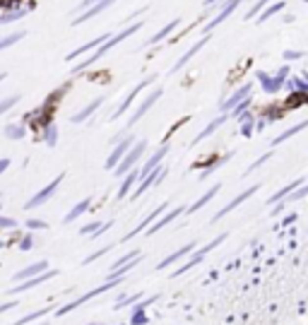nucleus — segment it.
<instances>
[{
	"label": "nucleus",
	"mask_w": 308,
	"mask_h": 325,
	"mask_svg": "<svg viewBox=\"0 0 308 325\" xmlns=\"http://www.w3.org/2000/svg\"><path fill=\"white\" fill-rule=\"evenodd\" d=\"M142 24H144V22H142V20H140V22H135V24H130V27H125V29L120 31V34H116V36H109V39H106L104 44H99V46H96V51H94V53H92L89 58H87V60H82V63H77V65L72 68V75H77V72H82V70H87L89 65H94V63H99V60H101V58H104V56H106V53H109V51H111L113 46H118L120 41H125L128 36H133V34H135V31H138V29H142Z\"/></svg>",
	"instance_id": "obj_1"
},
{
	"label": "nucleus",
	"mask_w": 308,
	"mask_h": 325,
	"mask_svg": "<svg viewBox=\"0 0 308 325\" xmlns=\"http://www.w3.org/2000/svg\"><path fill=\"white\" fill-rule=\"evenodd\" d=\"M147 149V140H138V142H133L130 145V149L123 154V159L113 166L111 171H116L113 176H125L130 169H135V164H138V159L142 157V152Z\"/></svg>",
	"instance_id": "obj_2"
},
{
	"label": "nucleus",
	"mask_w": 308,
	"mask_h": 325,
	"mask_svg": "<svg viewBox=\"0 0 308 325\" xmlns=\"http://www.w3.org/2000/svg\"><path fill=\"white\" fill-rule=\"evenodd\" d=\"M120 282H123V277H116V279H106V284H101V287H96V289H92V292H87V294H82L80 299H75L72 303H68L65 308H58V311H56V316H65V313L75 311L77 306H82L84 301H89V299H94V296L106 294L109 289H116V287H120Z\"/></svg>",
	"instance_id": "obj_3"
},
{
	"label": "nucleus",
	"mask_w": 308,
	"mask_h": 325,
	"mask_svg": "<svg viewBox=\"0 0 308 325\" xmlns=\"http://www.w3.org/2000/svg\"><path fill=\"white\" fill-rule=\"evenodd\" d=\"M154 80H157V75H149V77H144L142 82H138L135 87L130 89V94H128V96L123 99V104H120V106H118V109L113 111L111 120H118V118H120V116H125V111H128V109H130V104H133V101L138 99V94H140L142 89H147V87H149V85H154Z\"/></svg>",
	"instance_id": "obj_4"
},
{
	"label": "nucleus",
	"mask_w": 308,
	"mask_h": 325,
	"mask_svg": "<svg viewBox=\"0 0 308 325\" xmlns=\"http://www.w3.org/2000/svg\"><path fill=\"white\" fill-rule=\"evenodd\" d=\"M164 176H166V169H164V166H157V169H152L147 176H142L140 183H138V188H135V193H133V200H135V198H142V195L147 193V188H152V186L162 183Z\"/></svg>",
	"instance_id": "obj_5"
},
{
	"label": "nucleus",
	"mask_w": 308,
	"mask_h": 325,
	"mask_svg": "<svg viewBox=\"0 0 308 325\" xmlns=\"http://www.w3.org/2000/svg\"><path fill=\"white\" fill-rule=\"evenodd\" d=\"M162 94H164V87H157L152 94H147V99L140 101V106L133 111V116H130V120H128V128H133V125H135V123H138V120H140L142 116H144V114H147V111H149V109L159 101V96H162Z\"/></svg>",
	"instance_id": "obj_6"
},
{
	"label": "nucleus",
	"mask_w": 308,
	"mask_h": 325,
	"mask_svg": "<svg viewBox=\"0 0 308 325\" xmlns=\"http://www.w3.org/2000/svg\"><path fill=\"white\" fill-rule=\"evenodd\" d=\"M56 275H58V270H44V272H41V275H36V277H29V279H22V282H17V287H15V289H10V294H20V292L34 289V287H39V284H44V282L53 279Z\"/></svg>",
	"instance_id": "obj_7"
},
{
	"label": "nucleus",
	"mask_w": 308,
	"mask_h": 325,
	"mask_svg": "<svg viewBox=\"0 0 308 325\" xmlns=\"http://www.w3.org/2000/svg\"><path fill=\"white\" fill-rule=\"evenodd\" d=\"M183 212H186V207H183V205H181V207H173V212H168V214H164V212H162V214H159V217H157V219H154V222H152L147 229H144V236H154V234H157L162 227L171 224V222H173L176 217H181Z\"/></svg>",
	"instance_id": "obj_8"
},
{
	"label": "nucleus",
	"mask_w": 308,
	"mask_h": 325,
	"mask_svg": "<svg viewBox=\"0 0 308 325\" xmlns=\"http://www.w3.org/2000/svg\"><path fill=\"white\" fill-rule=\"evenodd\" d=\"M60 181H63V174H58V178H53V181H51V183H48L46 188H41V190H39V193H36V195H34V198H31V200L27 203V209H34V207L44 205L46 200H51V195H53V193L58 190Z\"/></svg>",
	"instance_id": "obj_9"
},
{
	"label": "nucleus",
	"mask_w": 308,
	"mask_h": 325,
	"mask_svg": "<svg viewBox=\"0 0 308 325\" xmlns=\"http://www.w3.org/2000/svg\"><path fill=\"white\" fill-rule=\"evenodd\" d=\"M166 207H168V203H162V205L157 207L154 212H149L144 219H140V224H135V229H133V232H128V234L123 236V241H133L138 234H142V232H144V229H147V227H149V224H152V222H154V219L162 214V212H166Z\"/></svg>",
	"instance_id": "obj_10"
},
{
	"label": "nucleus",
	"mask_w": 308,
	"mask_h": 325,
	"mask_svg": "<svg viewBox=\"0 0 308 325\" xmlns=\"http://www.w3.org/2000/svg\"><path fill=\"white\" fill-rule=\"evenodd\" d=\"M289 75V68L284 65L280 68V72H277V77H267L265 72H258V80L265 85V92H270V94H275V92H280V87L284 85V77Z\"/></svg>",
	"instance_id": "obj_11"
},
{
	"label": "nucleus",
	"mask_w": 308,
	"mask_h": 325,
	"mask_svg": "<svg viewBox=\"0 0 308 325\" xmlns=\"http://www.w3.org/2000/svg\"><path fill=\"white\" fill-rule=\"evenodd\" d=\"M133 142H135V138H120V140L116 142V149H113L111 154H109V159H106V169H109V171H111L113 166H116V164L123 159V154L130 149V145H133Z\"/></svg>",
	"instance_id": "obj_12"
},
{
	"label": "nucleus",
	"mask_w": 308,
	"mask_h": 325,
	"mask_svg": "<svg viewBox=\"0 0 308 325\" xmlns=\"http://www.w3.org/2000/svg\"><path fill=\"white\" fill-rule=\"evenodd\" d=\"M258 188H260V186H251L248 190H243V193H238V195H236V198H234V200H231L229 205H226V207H222V209H219V212H217V214L212 217V222H219L222 217H226V214H229L231 209H236V207L241 205L243 200H248V198H251V195H253V193H258Z\"/></svg>",
	"instance_id": "obj_13"
},
{
	"label": "nucleus",
	"mask_w": 308,
	"mask_h": 325,
	"mask_svg": "<svg viewBox=\"0 0 308 325\" xmlns=\"http://www.w3.org/2000/svg\"><path fill=\"white\" fill-rule=\"evenodd\" d=\"M207 39H210V34H205L202 39H197V44H195V46H193V48H188V51H186V53H183L181 58H178L176 63H173V68H171V75H173V72H178V70H181L183 65H188L190 60L195 58V56H197V51H200V48H202V46L207 44Z\"/></svg>",
	"instance_id": "obj_14"
},
{
	"label": "nucleus",
	"mask_w": 308,
	"mask_h": 325,
	"mask_svg": "<svg viewBox=\"0 0 308 325\" xmlns=\"http://www.w3.org/2000/svg\"><path fill=\"white\" fill-rule=\"evenodd\" d=\"M238 5H241V0H226V5L222 7V10H219V15H217L214 20H210V22L205 24V34H210V31L214 29V27H219V24L224 22L226 17H229V15H231V12H234V10H236Z\"/></svg>",
	"instance_id": "obj_15"
},
{
	"label": "nucleus",
	"mask_w": 308,
	"mask_h": 325,
	"mask_svg": "<svg viewBox=\"0 0 308 325\" xmlns=\"http://www.w3.org/2000/svg\"><path fill=\"white\" fill-rule=\"evenodd\" d=\"M44 270H48V260H39V263H34V265H29V267H24V270H20V272H15L12 279H15V282H22V279H29V277L41 275Z\"/></svg>",
	"instance_id": "obj_16"
},
{
	"label": "nucleus",
	"mask_w": 308,
	"mask_h": 325,
	"mask_svg": "<svg viewBox=\"0 0 308 325\" xmlns=\"http://www.w3.org/2000/svg\"><path fill=\"white\" fill-rule=\"evenodd\" d=\"M166 154H168V145H162V147H159L157 152H154V157H149V159L144 162V166L140 169V174H138V176L142 178V176H147V174H149L152 169H157V166L162 164V159H164Z\"/></svg>",
	"instance_id": "obj_17"
},
{
	"label": "nucleus",
	"mask_w": 308,
	"mask_h": 325,
	"mask_svg": "<svg viewBox=\"0 0 308 325\" xmlns=\"http://www.w3.org/2000/svg\"><path fill=\"white\" fill-rule=\"evenodd\" d=\"M138 174H140L138 169H130V171L125 174V178H123V183H120V190L116 193V198H118V200H123V198H128V195H130L133 186H135V183L140 181V176H138Z\"/></svg>",
	"instance_id": "obj_18"
},
{
	"label": "nucleus",
	"mask_w": 308,
	"mask_h": 325,
	"mask_svg": "<svg viewBox=\"0 0 308 325\" xmlns=\"http://www.w3.org/2000/svg\"><path fill=\"white\" fill-rule=\"evenodd\" d=\"M101 104H104V96H96L94 101H89V104L84 106L82 111H77L75 116H70V123H84V120L89 118V116H92V114H94V111H96Z\"/></svg>",
	"instance_id": "obj_19"
},
{
	"label": "nucleus",
	"mask_w": 308,
	"mask_h": 325,
	"mask_svg": "<svg viewBox=\"0 0 308 325\" xmlns=\"http://www.w3.org/2000/svg\"><path fill=\"white\" fill-rule=\"evenodd\" d=\"M219 190H222V183H214V186H212V188H210V190H207V193H205L202 198H197L195 203H193V205L188 207V209H186L183 214H193V212H197L200 207H205V205H207V203H210V200H212V198H214V195L219 193Z\"/></svg>",
	"instance_id": "obj_20"
},
{
	"label": "nucleus",
	"mask_w": 308,
	"mask_h": 325,
	"mask_svg": "<svg viewBox=\"0 0 308 325\" xmlns=\"http://www.w3.org/2000/svg\"><path fill=\"white\" fill-rule=\"evenodd\" d=\"M251 89H253V85H243L238 92H234V94H231V99H226L224 104H222V111H224V114H229V111H231L236 104H241V101H243V99L251 94Z\"/></svg>",
	"instance_id": "obj_21"
},
{
	"label": "nucleus",
	"mask_w": 308,
	"mask_h": 325,
	"mask_svg": "<svg viewBox=\"0 0 308 325\" xmlns=\"http://www.w3.org/2000/svg\"><path fill=\"white\" fill-rule=\"evenodd\" d=\"M190 251H195V243H186V246H183L181 251H176V253H171V255H166V258H164V260H162V263L157 265V270H166L168 265H173V263H178V260H181L183 255H188Z\"/></svg>",
	"instance_id": "obj_22"
},
{
	"label": "nucleus",
	"mask_w": 308,
	"mask_h": 325,
	"mask_svg": "<svg viewBox=\"0 0 308 325\" xmlns=\"http://www.w3.org/2000/svg\"><path fill=\"white\" fill-rule=\"evenodd\" d=\"M178 24H181V20H178V17H176V20H171V22L166 24V27H162V29H159L157 34H154V36H152V39H147V41L142 44V48H147V46H152V44H159V41H164V39H166L168 34H171V31L176 29Z\"/></svg>",
	"instance_id": "obj_23"
},
{
	"label": "nucleus",
	"mask_w": 308,
	"mask_h": 325,
	"mask_svg": "<svg viewBox=\"0 0 308 325\" xmlns=\"http://www.w3.org/2000/svg\"><path fill=\"white\" fill-rule=\"evenodd\" d=\"M109 36H111V34H101V36H96L94 41H89V44H84V46H80V48L70 51V53H68V58H65V60H75V58H80L82 53H87V51H92V48H96L99 44H104V41H106Z\"/></svg>",
	"instance_id": "obj_24"
},
{
	"label": "nucleus",
	"mask_w": 308,
	"mask_h": 325,
	"mask_svg": "<svg viewBox=\"0 0 308 325\" xmlns=\"http://www.w3.org/2000/svg\"><path fill=\"white\" fill-rule=\"evenodd\" d=\"M226 118H229V114H222V116H217V118L212 120V123H210V125H207V128H205V130H202V133L197 135V138H193L190 147H193V145H197V142H202L205 138H210V135H212V133H214V130H217V128L222 125V123H226Z\"/></svg>",
	"instance_id": "obj_25"
},
{
	"label": "nucleus",
	"mask_w": 308,
	"mask_h": 325,
	"mask_svg": "<svg viewBox=\"0 0 308 325\" xmlns=\"http://www.w3.org/2000/svg\"><path fill=\"white\" fill-rule=\"evenodd\" d=\"M89 207H92V198H82V200H80L77 205H75L72 209H70V212H68V214H65V219H63V222H65V224L75 222V219H77L80 214H84V212H87Z\"/></svg>",
	"instance_id": "obj_26"
},
{
	"label": "nucleus",
	"mask_w": 308,
	"mask_h": 325,
	"mask_svg": "<svg viewBox=\"0 0 308 325\" xmlns=\"http://www.w3.org/2000/svg\"><path fill=\"white\" fill-rule=\"evenodd\" d=\"M140 260H142V255H135V258H133V260H128L125 265H120V267H116V270H111L106 279H116V277H125V275H128L130 270H135V265H138Z\"/></svg>",
	"instance_id": "obj_27"
},
{
	"label": "nucleus",
	"mask_w": 308,
	"mask_h": 325,
	"mask_svg": "<svg viewBox=\"0 0 308 325\" xmlns=\"http://www.w3.org/2000/svg\"><path fill=\"white\" fill-rule=\"evenodd\" d=\"M304 128H306V120H301V123H296V125H294V128H289V130H284V133H282L280 138H275V140H272V147H277V145H282L284 140H289L291 135H296V133H301Z\"/></svg>",
	"instance_id": "obj_28"
},
{
	"label": "nucleus",
	"mask_w": 308,
	"mask_h": 325,
	"mask_svg": "<svg viewBox=\"0 0 308 325\" xmlns=\"http://www.w3.org/2000/svg\"><path fill=\"white\" fill-rule=\"evenodd\" d=\"M202 258H205V255H202L200 251H195V255H193V258H190V260H188L186 265H181V270H173V275H171V277H178V275H183V272L193 270L195 265H200V263H202Z\"/></svg>",
	"instance_id": "obj_29"
},
{
	"label": "nucleus",
	"mask_w": 308,
	"mask_h": 325,
	"mask_svg": "<svg viewBox=\"0 0 308 325\" xmlns=\"http://www.w3.org/2000/svg\"><path fill=\"white\" fill-rule=\"evenodd\" d=\"M24 15H27V7H17V10H12V12L0 15V24H10V22H15V20L24 17Z\"/></svg>",
	"instance_id": "obj_30"
},
{
	"label": "nucleus",
	"mask_w": 308,
	"mask_h": 325,
	"mask_svg": "<svg viewBox=\"0 0 308 325\" xmlns=\"http://www.w3.org/2000/svg\"><path fill=\"white\" fill-rule=\"evenodd\" d=\"M5 135H7L10 140H22V138H24V125H17V123H10V125L5 128Z\"/></svg>",
	"instance_id": "obj_31"
},
{
	"label": "nucleus",
	"mask_w": 308,
	"mask_h": 325,
	"mask_svg": "<svg viewBox=\"0 0 308 325\" xmlns=\"http://www.w3.org/2000/svg\"><path fill=\"white\" fill-rule=\"evenodd\" d=\"M51 308H39V311H34V313H29V316H24V318H20V321H15L12 325H27L31 323V321H36V318H41V316H46Z\"/></svg>",
	"instance_id": "obj_32"
},
{
	"label": "nucleus",
	"mask_w": 308,
	"mask_h": 325,
	"mask_svg": "<svg viewBox=\"0 0 308 325\" xmlns=\"http://www.w3.org/2000/svg\"><path fill=\"white\" fill-rule=\"evenodd\" d=\"M24 36H27V31H17V34H10V36H5V39L0 41V51H2V48H10L12 44H17V41H20V39H24Z\"/></svg>",
	"instance_id": "obj_33"
},
{
	"label": "nucleus",
	"mask_w": 308,
	"mask_h": 325,
	"mask_svg": "<svg viewBox=\"0 0 308 325\" xmlns=\"http://www.w3.org/2000/svg\"><path fill=\"white\" fill-rule=\"evenodd\" d=\"M44 142H46L48 147H56V142H58L56 125H46V130H44Z\"/></svg>",
	"instance_id": "obj_34"
},
{
	"label": "nucleus",
	"mask_w": 308,
	"mask_h": 325,
	"mask_svg": "<svg viewBox=\"0 0 308 325\" xmlns=\"http://www.w3.org/2000/svg\"><path fill=\"white\" fill-rule=\"evenodd\" d=\"M99 227H101V222H89V224H84L82 229H80V234L82 236H92V234L99 232Z\"/></svg>",
	"instance_id": "obj_35"
},
{
	"label": "nucleus",
	"mask_w": 308,
	"mask_h": 325,
	"mask_svg": "<svg viewBox=\"0 0 308 325\" xmlns=\"http://www.w3.org/2000/svg\"><path fill=\"white\" fill-rule=\"evenodd\" d=\"M282 7H284V2H277V5H272V7H267V10H265V12L260 15V20H258V22H265V20H270V17H272L275 12H280Z\"/></svg>",
	"instance_id": "obj_36"
},
{
	"label": "nucleus",
	"mask_w": 308,
	"mask_h": 325,
	"mask_svg": "<svg viewBox=\"0 0 308 325\" xmlns=\"http://www.w3.org/2000/svg\"><path fill=\"white\" fill-rule=\"evenodd\" d=\"M109 251H111V246H104V248H99L96 253H92V255H87V258H84V265H89V263H94L96 258H101V255H106Z\"/></svg>",
	"instance_id": "obj_37"
},
{
	"label": "nucleus",
	"mask_w": 308,
	"mask_h": 325,
	"mask_svg": "<svg viewBox=\"0 0 308 325\" xmlns=\"http://www.w3.org/2000/svg\"><path fill=\"white\" fill-rule=\"evenodd\" d=\"M17 101H20V96H7L5 101H0V116H2L5 111H10V109H12Z\"/></svg>",
	"instance_id": "obj_38"
},
{
	"label": "nucleus",
	"mask_w": 308,
	"mask_h": 325,
	"mask_svg": "<svg viewBox=\"0 0 308 325\" xmlns=\"http://www.w3.org/2000/svg\"><path fill=\"white\" fill-rule=\"evenodd\" d=\"M224 238H226V234H222V236H217V238H214V241H212V243H207V246H202V248H200V253H202V255H207V253H210L212 248H217V246H219V243H222Z\"/></svg>",
	"instance_id": "obj_39"
},
{
	"label": "nucleus",
	"mask_w": 308,
	"mask_h": 325,
	"mask_svg": "<svg viewBox=\"0 0 308 325\" xmlns=\"http://www.w3.org/2000/svg\"><path fill=\"white\" fill-rule=\"evenodd\" d=\"M135 255H140V253H135V251H130V253H125V255H120V258H118V260H116V263H113V265H111V270H116V267H120V265H125V263H128V260H133Z\"/></svg>",
	"instance_id": "obj_40"
},
{
	"label": "nucleus",
	"mask_w": 308,
	"mask_h": 325,
	"mask_svg": "<svg viewBox=\"0 0 308 325\" xmlns=\"http://www.w3.org/2000/svg\"><path fill=\"white\" fill-rule=\"evenodd\" d=\"M130 323H133V325H147V323H149V318L144 316V311H135V313H133V321H130Z\"/></svg>",
	"instance_id": "obj_41"
},
{
	"label": "nucleus",
	"mask_w": 308,
	"mask_h": 325,
	"mask_svg": "<svg viewBox=\"0 0 308 325\" xmlns=\"http://www.w3.org/2000/svg\"><path fill=\"white\" fill-rule=\"evenodd\" d=\"M138 299H140V294L135 296H123L118 303H116V308H125V306H130V303H138Z\"/></svg>",
	"instance_id": "obj_42"
},
{
	"label": "nucleus",
	"mask_w": 308,
	"mask_h": 325,
	"mask_svg": "<svg viewBox=\"0 0 308 325\" xmlns=\"http://www.w3.org/2000/svg\"><path fill=\"white\" fill-rule=\"evenodd\" d=\"M270 157H272V154H270V152H267V154H262V157H260V159H258V162H253L251 166H248V171H246V174H243V176H248V174H251V171H255V169H258V166H262V164H265V162H267V159H270Z\"/></svg>",
	"instance_id": "obj_43"
},
{
	"label": "nucleus",
	"mask_w": 308,
	"mask_h": 325,
	"mask_svg": "<svg viewBox=\"0 0 308 325\" xmlns=\"http://www.w3.org/2000/svg\"><path fill=\"white\" fill-rule=\"evenodd\" d=\"M27 227L29 229H48V224H46L44 219H29Z\"/></svg>",
	"instance_id": "obj_44"
},
{
	"label": "nucleus",
	"mask_w": 308,
	"mask_h": 325,
	"mask_svg": "<svg viewBox=\"0 0 308 325\" xmlns=\"http://www.w3.org/2000/svg\"><path fill=\"white\" fill-rule=\"evenodd\" d=\"M267 2H270V0H260V2H258V5L253 7V10H248V15H246V20H251V17H255V15H258V12H260V10H262V7H265Z\"/></svg>",
	"instance_id": "obj_45"
},
{
	"label": "nucleus",
	"mask_w": 308,
	"mask_h": 325,
	"mask_svg": "<svg viewBox=\"0 0 308 325\" xmlns=\"http://www.w3.org/2000/svg\"><path fill=\"white\" fill-rule=\"evenodd\" d=\"M15 224H17V222H15L12 217H2V214H0V229H12Z\"/></svg>",
	"instance_id": "obj_46"
},
{
	"label": "nucleus",
	"mask_w": 308,
	"mask_h": 325,
	"mask_svg": "<svg viewBox=\"0 0 308 325\" xmlns=\"http://www.w3.org/2000/svg\"><path fill=\"white\" fill-rule=\"evenodd\" d=\"M31 246H34V238H31V234H27V236L20 241V251H29Z\"/></svg>",
	"instance_id": "obj_47"
},
{
	"label": "nucleus",
	"mask_w": 308,
	"mask_h": 325,
	"mask_svg": "<svg viewBox=\"0 0 308 325\" xmlns=\"http://www.w3.org/2000/svg\"><path fill=\"white\" fill-rule=\"evenodd\" d=\"M241 133H243L246 138H251V133H253V118H251V123H248V120H241Z\"/></svg>",
	"instance_id": "obj_48"
},
{
	"label": "nucleus",
	"mask_w": 308,
	"mask_h": 325,
	"mask_svg": "<svg viewBox=\"0 0 308 325\" xmlns=\"http://www.w3.org/2000/svg\"><path fill=\"white\" fill-rule=\"evenodd\" d=\"M284 58H286V60H296V58H304V51H286V53H284Z\"/></svg>",
	"instance_id": "obj_49"
},
{
	"label": "nucleus",
	"mask_w": 308,
	"mask_h": 325,
	"mask_svg": "<svg viewBox=\"0 0 308 325\" xmlns=\"http://www.w3.org/2000/svg\"><path fill=\"white\" fill-rule=\"evenodd\" d=\"M12 308H17V301H10V303H2V306H0V316H2V313H7V311H12Z\"/></svg>",
	"instance_id": "obj_50"
},
{
	"label": "nucleus",
	"mask_w": 308,
	"mask_h": 325,
	"mask_svg": "<svg viewBox=\"0 0 308 325\" xmlns=\"http://www.w3.org/2000/svg\"><path fill=\"white\" fill-rule=\"evenodd\" d=\"M94 2H99V0H82V5H77V10H75V12H84V10H87V7H92Z\"/></svg>",
	"instance_id": "obj_51"
},
{
	"label": "nucleus",
	"mask_w": 308,
	"mask_h": 325,
	"mask_svg": "<svg viewBox=\"0 0 308 325\" xmlns=\"http://www.w3.org/2000/svg\"><path fill=\"white\" fill-rule=\"evenodd\" d=\"M7 166H10V159H0V174H2Z\"/></svg>",
	"instance_id": "obj_52"
},
{
	"label": "nucleus",
	"mask_w": 308,
	"mask_h": 325,
	"mask_svg": "<svg viewBox=\"0 0 308 325\" xmlns=\"http://www.w3.org/2000/svg\"><path fill=\"white\" fill-rule=\"evenodd\" d=\"M5 77H7V75H5V72H0V82H2V80H5Z\"/></svg>",
	"instance_id": "obj_53"
},
{
	"label": "nucleus",
	"mask_w": 308,
	"mask_h": 325,
	"mask_svg": "<svg viewBox=\"0 0 308 325\" xmlns=\"http://www.w3.org/2000/svg\"><path fill=\"white\" fill-rule=\"evenodd\" d=\"M0 203H2V195H0Z\"/></svg>",
	"instance_id": "obj_54"
},
{
	"label": "nucleus",
	"mask_w": 308,
	"mask_h": 325,
	"mask_svg": "<svg viewBox=\"0 0 308 325\" xmlns=\"http://www.w3.org/2000/svg\"><path fill=\"white\" fill-rule=\"evenodd\" d=\"M0 248H2V243H0Z\"/></svg>",
	"instance_id": "obj_55"
}]
</instances>
